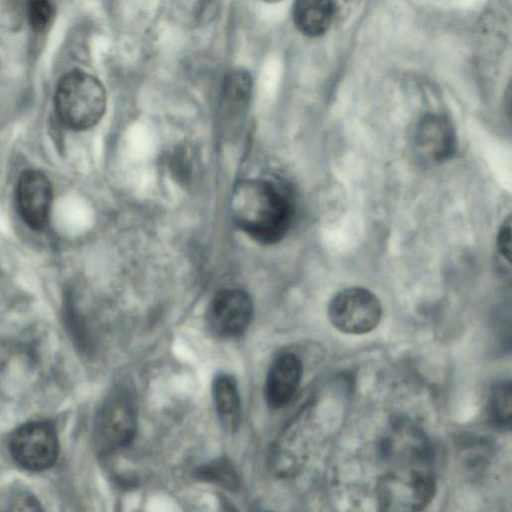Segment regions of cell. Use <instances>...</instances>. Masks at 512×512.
Returning a JSON list of instances; mask_svg holds the SVG:
<instances>
[{
	"label": "cell",
	"mask_w": 512,
	"mask_h": 512,
	"mask_svg": "<svg viewBox=\"0 0 512 512\" xmlns=\"http://www.w3.org/2000/svg\"><path fill=\"white\" fill-rule=\"evenodd\" d=\"M510 379L496 382L491 388L488 407L492 424L500 430H510L512 411Z\"/></svg>",
	"instance_id": "cell-15"
},
{
	"label": "cell",
	"mask_w": 512,
	"mask_h": 512,
	"mask_svg": "<svg viewBox=\"0 0 512 512\" xmlns=\"http://www.w3.org/2000/svg\"><path fill=\"white\" fill-rule=\"evenodd\" d=\"M195 477L228 490H236L239 487L237 472L226 458H219L198 467L195 470Z\"/></svg>",
	"instance_id": "cell-16"
},
{
	"label": "cell",
	"mask_w": 512,
	"mask_h": 512,
	"mask_svg": "<svg viewBox=\"0 0 512 512\" xmlns=\"http://www.w3.org/2000/svg\"><path fill=\"white\" fill-rule=\"evenodd\" d=\"M378 452L385 462L401 467L431 469L435 449L427 434L406 416H395L380 439Z\"/></svg>",
	"instance_id": "cell-5"
},
{
	"label": "cell",
	"mask_w": 512,
	"mask_h": 512,
	"mask_svg": "<svg viewBox=\"0 0 512 512\" xmlns=\"http://www.w3.org/2000/svg\"><path fill=\"white\" fill-rule=\"evenodd\" d=\"M303 376L300 357L290 351L279 353L272 361L265 381V399L269 407L286 406L297 393Z\"/></svg>",
	"instance_id": "cell-11"
},
{
	"label": "cell",
	"mask_w": 512,
	"mask_h": 512,
	"mask_svg": "<svg viewBox=\"0 0 512 512\" xmlns=\"http://www.w3.org/2000/svg\"><path fill=\"white\" fill-rule=\"evenodd\" d=\"M333 0H295L293 20L298 30L310 37L324 34L334 17Z\"/></svg>",
	"instance_id": "cell-13"
},
{
	"label": "cell",
	"mask_w": 512,
	"mask_h": 512,
	"mask_svg": "<svg viewBox=\"0 0 512 512\" xmlns=\"http://www.w3.org/2000/svg\"><path fill=\"white\" fill-rule=\"evenodd\" d=\"M52 0H27L26 13L28 22L34 31L41 32L48 28L54 17Z\"/></svg>",
	"instance_id": "cell-17"
},
{
	"label": "cell",
	"mask_w": 512,
	"mask_h": 512,
	"mask_svg": "<svg viewBox=\"0 0 512 512\" xmlns=\"http://www.w3.org/2000/svg\"><path fill=\"white\" fill-rule=\"evenodd\" d=\"M212 396L220 422L227 430L235 431L241 421V400L234 377L226 373L216 375Z\"/></svg>",
	"instance_id": "cell-14"
},
{
	"label": "cell",
	"mask_w": 512,
	"mask_h": 512,
	"mask_svg": "<svg viewBox=\"0 0 512 512\" xmlns=\"http://www.w3.org/2000/svg\"><path fill=\"white\" fill-rule=\"evenodd\" d=\"M230 210L234 223L261 244H275L288 233L294 218L289 188L266 179H247L235 187Z\"/></svg>",
	"instance_id": "cell-1"
},
{
	"label": "cell",
	"mask_w": 512,
	"mask_h": 512,
	"mask_svg": "<svg viewBox=\"0 0 512 512\" xmlns=\"http://www.w3.org/2000/svg\"><path fill=\"white\" fill-rule=\"evenodd\" d=\"M53 188L49 178L38 170H26L18 178L15 202L25 224L36 231L46 228L52 207Z\"/></svg>",
	"instance_id": "cell-9"
},
{
	"label": "cell",
	"mask_w": 512,
	"mask_h": 512,
	"mask_svg": "<svg viewBox=\"0 0 512 512\" xmlns=\"http://www.w3.org/2000/svg\"><path fill=\"white\" fill-rule=\"evenodd\" d=\"M431 469L401 467L382 476L376 486L379 509L413 512L425 509L436 494Z\"/></svg>",
	"instance_id": "cell-3"
},
{
	"label": "cell",
	"mask_w": 512,
	"mask_h": 512,
	"mask_svg": "<svg viewBox=\"0 0 512 512\" xmlns=\"http://www.w3.org/2000/svg\"><path fill=\"white\" fill-rule=\"evenodd\" d=\"M497 251L502 258L505 260L508 266L510 265V254H511V222L510 216H508L502 223L498 235H497Z\"/></svg>",
	"instance_id": "cell-18"
},
{
	"label": "cell",
	"mask_w": 512,
	"mask_h": 512,
	"mask_svg": "<svg viewBox=\"0 0 512 512\" xmlns=\"http://www.w3.org/2000/svg\"><path fill=\"white\" fill-rule=\"evenodd\" d=\"M9 451L22 468L35 472L47 470L59 455L56 430L44 421L22 424L10 436Z\"/></svg>",
	"instance_id": "cell-7"
},
{
	"label": "cell",
	"mask_w": 512,
	"mask_h": 512,
	"mask_svg": "<svg viewBox=\"0 0 512 512\" xmlns=\"http://www.w3.org/2000/svg\"><path fill=\"white\" fill-rule=\"evenodd\" d=\"M106 102L103 84L82 70L66 74L55 90L54 105L58 120L74 131L95 126L105 113Z\"/></svg>",
	"instance_id": "cell-2"
},
{
	"label": "cell",
	"mask_w": 512,
	"mask_h": 512,
	"mask_svg": "<svg viewBox=\"0 0 512 512\" xmlns=\"http://www.w3.org/2000/svg\"><path fill=\"white\" fill-rule=\"evenodd\" d=\"M263 1H266V2H278V1H281V0H263Z\"/></svg>",
	"instance_id": "cell-19"
},
{
	"label": "cell",
	"mask_w": 512,
	"mask_h": 512,
	"mask_svg": "<svg viewBox=\"0 0 512 512\" xmlns=\"http://www.w3.org/2000/svg\"><path fill=\"white\" fill-rule=\"evenodd\" d=\"M252 91V80L244 70L227 75L220 97V113L228 123L239 122L248 109Z\"/></svg>",
	"instance_id": "cell-12"
},
{
	"label": "cell",
	"mask_w": 512,
	"mask_h": 512,
	"mask_svg": "<svg viewBox=\"0 0 512 512\" xmlns=\"http://www.w3.org/2000/svg\"><path fill=\"white\" fill-rule=\"evenodd\" d=\"M414 148L428 163H442L456 150V135L452 123L445 116L427 114L421 118L414 132Z\"/></svg>",
	"instance_id": "cell-10"
},
{
	"label": "cell",
	"mask_w": 512,
	"mask_h": 512,
	"mask_svg": "<svg viewBox=\"0 0 512 512\" xmlns=\"http://www.w3.org/2000/svg\"><path fill=\"white\" fill-rule=\"evenodd\" d=\"M331 324L340 332L361 335L374 330L382 317L379 299L364 287H347L338 291L328 305Z\"/></svg>",
	"instance_id": "cell-6"
},
{
	"label": "cell",
	"mask_w": 512,
	"mask_h": 512,
	"mask_svg": "<svg viewBox=\"0 0 512 512\" xmlns=\"http://www.w3.org/2000/svg\"><path fill=\"white\" fill-rule=\"evenodd\" d=\"M253 303L249 294L239 288H225L212 298L206 313L211 332L220 338H236L249 327Z\"/></svg>",
	"instance_id": "cell-8"
},
{
	"label": "cell",
	"mask_w": 512,
	"mask_h": 512,
	"mask_svg": "<svg viewBox=\"0 0 512 512\" xmlns=\"http://www.w3.org/2000/svg\"><path fill=\"white\" fill-rule=\"evenodd\" d=\"M137 432L134 395L126 386L117 387L103 402L95 422V441L101 456L128 447Z\"/></svg>",
	"instance_id": "cell-4"
}]
</instances>
